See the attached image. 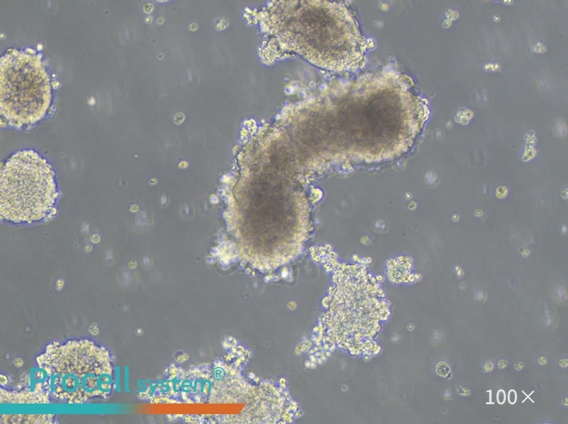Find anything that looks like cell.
I'll return each mask as SVG.
<instances>
[{"label": "cell", "instance_id": "1", "mask_svg": "<svg viewBox=\"0 0 568 424\" xmlns=\"http://www.w3.org/2000/svg\"><path fill=\"white\" fill-rule=\"evenodd\" d=\"M36 362L46 375L48 394L60 402L103 401L115 386L109 351L89 340L50 344Z\"/></svg>", "mask_w": 568, "mask_h": 424}, {"label": "cell", "instance_id": "2", "mask_svg": "<svg viewBox=\"0 0 568 424\" xmlns=\"http://www.w3.org/2000/svg\"><path fill=\"white\" fill-rule=\"evenodd\" d=\"M57 196L54 173L32 151H20L6 163L1 175V215L16 223L43 218Z\"/></svg>", "mask_w": 568, "mask_h": 424}, {"label": "cell", "instance_id": "3", "mask_svg": "<svg viewBox=\"0 0 568 424\" xmlns=\"http://www.w3.org/2000/svg\"><path fill=\"white\" fill-rule=\"evenodd\" d=\"M1 113L15 126L35 122L50 102L49 79L38 56L16 49L1 59Z\"/></svg>", "mask_w": 568, "mask_h": 424}, {"label": "cell", "instance_id": "4", "mask_svg": "<svg viewBox=\"0 0 568 424\" xmlns=\"http://www.w3.org/2000/svg\"><path fill=\"white\" fill-rule=\"evenodd\" d=\"M52 415H38V416H9L8 419L2 418L3 423H49L52 420Z\"/></svg>", "mask_w": 568, "mask_h": 424}, {"label": "cell", "instance_id": "5", "mask_svg": "<svg viewBox=\"0 0 568 424\" xmlns=\"http://www.w3.org/2000/svg\"><path fill=\"white\" fill-rule=\"evenodd\" d=\"M505 392L504 390L501 389L497 392V400L499 404H503L505 401Z\"/></svg>", "mask_w": 568, "mask_h": 424}, {"label": "cell", "instance_id": "6", "mask_svg": "<svg viewBox=\"0 0 568 424\" xmlns=\"http://www.w3.org/2000/svg\"><path fill=\"white\" fill-rule=\"evenodd\" d=\"M508 400L511 404H515V402L516 401V393L515 390L511 389L509 391Z\"/></svg>", "mask_w": 568, "mask_h": 424}]
</instances>
